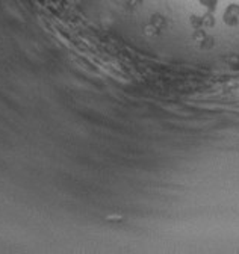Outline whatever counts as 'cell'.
<instances>
[{"label": "cell", "mask_w": 239, "mask_h": 254, "mask_svg": "<svg viewBox=\"0 0 239 254\" xmlns=\"http://www.w3.org/2000/svg\"><path fill=\"white\" fill-rule=\"evenodd\" d=\"M223 21L229 27H236L239 24V5L238 3H232L226 6L223 12Z\"/></svg>", "instance_id": "1"}, {"label": "cell", "mask_w": 239, "mask_h": 254, "mask_svg": "<svg viewBox=\"0 0 239 254\" xmlns=\"http://www.w3.org/2000/svg\"><path fill=\"white\" fill-rule=\"evenodd\" d=\"M191 24L195 30H201L203 27H214L215 26V18L212 15V12H207L206 15L197 17L192 15L191 17Z\"/></svg>", "instance_id": "2"}, {"label": "cell", "mask_w": 239, "mask_h": 254, "mask_svg": "<svg viewBox=\"0 0 239 254\" xmlns=\"http://www.w3.org/2000/svg\"><path fill=\"white\" fill-rule=\"evenodd\" d=\"M220 2H221V0H198V3L201 6H204L209 12H214Z\"/></svg>", "instance_id": "3"}]
</instances>
